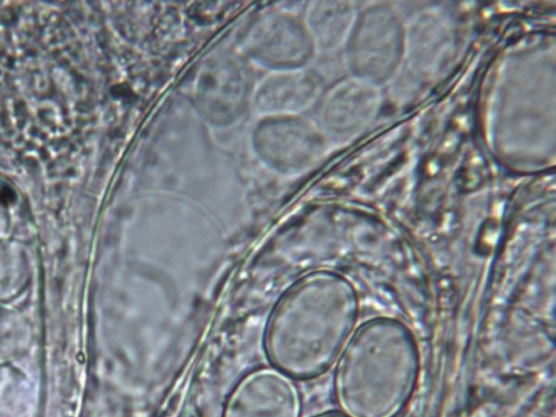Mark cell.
<instances>
[{
    "mask_svg": "<svg viewBox=\"0 0 556 417\" xmlns=\"http://www.w3.org/2000/svg\"><path fill=\"white\" fill-rule=\"evenodd\" d=\"M358 314V293L350 279L332 270L308 274L273 311L265 334L267 357L291 378H317L338 359Z\"/></svg>",
    "mask_w": 556,
    "mask_h": 417,
    "instance_id": "obj_1",
    "label": "cell"
},
{
    "mask_svg": "<svg viewBox=\"0 0 556 417\" xmlns=\"http://www.w3.org/2000/svg\"><path fill=\"white\" fill-rule=\"evenodd\" d=\"M419 353L401 320L376 317L353 331L337 359L334 395L348 417H397L417 387Z\"/></svg>",
    "mask_w": 556,
    "mask_h": 417,
    "instance_id": "obj_2",
    "label": "cell"
},
{
    "mask_svg": "<svg viewBox=\"0 0 556 417\" xmlns=\"http://www.w3.org/2000/svg\"><path fill=\"white\" fill-rule=\"evenodd\" d=\"M406 16L391 2L359 7L342 49L348 76L380 89L392 85L403 63Z\"/></svg>",
    "mask_w": 556,
    "mask_h": 417,
    "instance_id": "obj_3",
    "label": "cell"
},
{
    "mask_svg": "<svg viewBox=\"0 0 556 417\" xmlns=\"http://www.w3.org/2000/svg\"><path fill=\"white\" fill-rule=\"evenodd\" d=\"M455 33L451 17L439 8L419 10L406 18L402 67L395 80L421 88L440 76L452 59Z\"/></svg>",
    "mask_w": 556,
    "mask_h": 417,
    "instance_id": "obj_4",
    "label": "cell"
},
{
    "mask_svg": "<svg viewBox=\"0 0 556 417\" xmlns=\"http://www.w3.org/2000/svg\"><path fill=\"white\" fill-rule=\"evenodd\" d=\"M255 147L268 166L299 174L316 165L332 146L314 121L296 115L267 121L255 134Z\"/></svg>",
    "mask_w": 556,
    "mask_h": 417,
    "instance_id": "obj_5",
    "label": "cell"
},
{
    "mask_svg": "<svg viewBox=\"0 0 556 417\" xmlns=\"http://www.w3.org/2000/svg\"><path fill=\"white\" fill-rule=\"evenodd\" d=\"M381 90L346 76L321 94L315 123L332 147L354 140L368 128L380 111Z\"/></svg>",
    "mask_w": 556,
    "mask_h": 417,
    "instance_id": "obj_6",
    "label": "cell"
},
{
    "mask_svg": "<svg viewBox=\"0 0 556 417\" xmlns=\"http://www.w3.org/2000/svg\"><path fill=\"white\" fill-rule=\"evenodd\" d=\"M222 417H302L301 394L291 377L258 368L236 384Z\"/></svg>",
    "mask_w": 556,
    "mask_h": 417,
    "instance_id": "obj_7",
    "label": "cell"
},
{
    "mask_svg": "<svg viewBox=\"0 0 556 417\" xmlns=\"http://www.w3.org/2000/svg\"><path fill=\"white\" fill-rule=\"evenodd\" d=\"M248 54L257 63L287 71L305 67L316 53L304 21L291 14H268L247 38Z\"/></svg>",
    "mask_w": 556,
    "mask_h": 417,
    "instance_id": "obj_8",
    "label": "cell"
},
{
    "mask_svg": "<svg viewBox=\"0 0 556 417\" xmlns=\"http://www.w3.org/2000/svg\"><path fill=\"white\" fill-rule=\"evenodd\" d=\"M323 94L319 75L306 67L275 71L257 85L252 96L256 112L264 116H296L318 102Z\"/></svg>",
    "mask_w": 556,
    "mask_h": 417,
    "instance_id": "obj_9",
    "label": "cell"
},
{
    "mask_svg": "<svg viewBox=\"0 0 556 417\" xmlns=\"http://www.w3.org/2000/svg\"><path fill=\"white\" fill-rule=\"evenodd\" d=\"M359 5L353 1H315L309 3L304 24L316 53L342 51Z\"/></svg>",
    "mask_w": 556,
    "mask_h": 417,
    "instance_id": "obj_10",
    "label": "cell"
},
{
    "mask_svg": "<svg viewBox=\"0 0 556 417\" xmlns=\"http://www.w3.org/2000/svg\"><path fill=\"white\" fill-rule=\"evenodd\" d=\"M204 72L198 88L199 99L204 111L213 116V121H230L240 111L247 93V77L241 67L230 64L222 68L215 64Z\"/></svg>",
    "mask_w": 556,
    "mask_h": 417,
    "instance_id": "obj_11",
    "label": "cell"
},
{
    "mask_svg": "<svg viewBox=\"0 0 556 417\" xmlns=\"http://www.w3.org/2000/svg\"><path fill=\"white\" fill-rule=\"evenodd\" d=\"M314 417H348V416L340 410H328V412L320 413Z\"/></svg>",
    "mask_w": 556,
    "mask_h": 417,
    "instance_id": "obj_12",
    "label": "cell"
}]
</instances>
